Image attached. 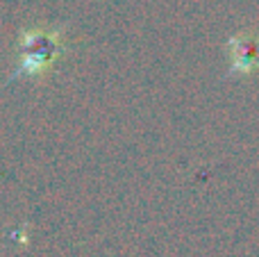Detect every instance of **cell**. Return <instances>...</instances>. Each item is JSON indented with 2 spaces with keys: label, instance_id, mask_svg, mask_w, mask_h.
<instances>
[{
  "label": "cell",
  "instance_id": "cell-1",
  "mask_svg": "<svg viewBox=\"0 0 259 257\" xmlns=\"http://www.w3.org/2000/svg\"><path fill=\"white\" fill-rule=\"evenodd\" d=\"M16 66L9 82H36L55 68V64L68 53V44L62 27H30L16 39Z\"/></svg>",
  "mask_w": 259,
  "mask_h": 257
}]
</instances>
